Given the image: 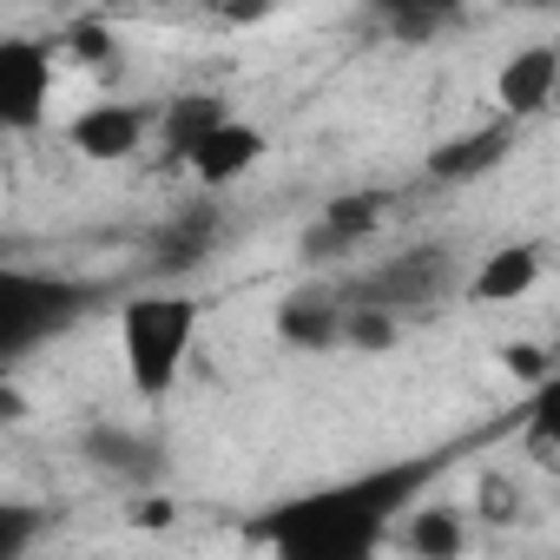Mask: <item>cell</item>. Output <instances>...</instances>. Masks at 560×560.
Instances as JSON below:
<instances>
[{"label": "cell", "mask_w": 560, "mask_h": 560, "mask_svg": "<svg viewBox=\"0 0 560 560\" xmlns=\"http://www.w3.org/2000/svg\"><path fill=\"white\" fill-rule=\"evenodd\" d=\"M73 54H80V60H93V67H100V60H106V54H113V40H106V27H73Z\"/></svg>", "instance_id": "obj_20"}, {"label": "cell", "mask_w": 560, "mask_h": 560, "mask_svg": "<svg viewBox=\"0 0 560 560\" xmlns=\"http://www.w3.org/2000/svg\"><path fill=\"white\" fill-rule=\"evenodd\" d=\"M540 270H547V257H540L534 237L494 244V250L468 270V304H481V311H494V304H521V298L540 284Z\"/></svg>", "instance_id": "obj_11"}, {"label": "cell", "mask_w": 560, "mask_h": 560, "mask_svg": "<svg viewBox=\"0 0 560 560\" xmlns=\"http://www.w3.org/2000/svg\"><path fill=\"white\" fill-rule=\"evenodd\" d=\"M553 86H560V47L553 40H534V47H514L501 67H494V106L501 119L527 126L553 106Z\"/></svg>", "instance_id": "obj_8"}, {"label": "cell", "mask_w": 560, "mask_h": 560, "mask_svg": "<svg viewBox=\"0 0 560 560\" xmlns=\"http://www.w3.org/2000/svg\"><path fill=\"white\" fill-rule=\"evenodd\" d=\"M191 343H198V298H178V291L126 298V311H119V363H126V383L145 402L172 396V383L185 376Z\"/></svg>", "instance_id": "obj_2"}, {"label": "cell", "mask_w": 560, "mask_h": 560, "mask_svg": "<svg viewBox=\"0 0 560 560\" xmlns=\"http://www.w3.org/2000/svg\"><path fill=\"white\" fill-rule=\"evenodd\" d=\"M60 60L40 34H0V132H40L54 113Z\"/></svg>", "instance_id": "obj_5"}, {"label": "cell", "mask_w": 560, "mask_h": 560, "mask_svg": "<svg viewBox=\"0 0 560 560\" xmlns=\"http://www.w3.org/2000/svg\"><path fill=\"white\" fill-rule=\"evenodd\" d=\"M211 237H218V218H211V205L185 211V218L165 231V244H178V250H165V264H198V257H211Z\"/></svg>", "instance_id": "obj_17"}, {"label": "cell", "mask_w": 560, "mask_h": 560, "mask_svg": "<svg viewBox=\"0 0 560 560\" xmlns=\"http://www.w3.org/2000/svg\"><path fill=\"white\" fill-rule=\"evenodd\" d=\"M270 330L284 350H304V357H324L343 343V291H324V284H304V291H284L270 311Z\"/></svg>", "instance_id": "obj_10"}, {"label": "cell", "mask_w": 560, "mask_h": 560, "mask_svg": "<svg viewBox=\"0 0 560 560\" xmlns=\"http://www.w3.org/2000/svg\"><path fill=\"white\" fill-rule=\"evenodd\" d=\"M218 119H231V100H224V93H178V100H165V106L152 113V139L165 145L172 165H185V152H191Z\"/></svg>", "instance_id": "obj_13"}, {"label": "cell", "mask_w": 560, "mask_h": 560, "mask_svg": "<svg viewBox=\"0 0 560 560\" xmlns=\"http://www.w3.org/2000/svg\"><path fill=\"white\" fill-rule=\"evenodd\" d=\"M264 159H270V132L231 113V119H218V126L185 152V172H191L198 185H211V191H218V185H237L244 172H257Z\"/></svg>", "instance_id": "obj_9"}, {"label": "cell", "mask_w": 560, "mask_h": 560, "mask_svg": "<svg viewBox=\"0 0 560 560\" xmlns=\"http://www.w3.org/2000/svg\"><path fill=\"white\" fill-rule=\"evenodd\" d=\"M448 284H455V250L448 244H402L396 257H383L376 270H363L343 298H370V304H383V311L402 317V311L442 304Z\"/></svg>", "instance_id": "obj_4"}, {"label": "cell", "mask_w": 560, "mask_h": 560, "mask_svg": "<svg viewBox=\"0 0 560 560\" xmlns=\"http://www.w3.org/2000/svg\"><path fill=\"white\" fill-rule=\"evenodd\" d=\"M514 8H534V14H547V8H560V0H514Z\"/></svg>", "instance_id": "obj_21"}, {"label": "cell", "mask_w": 560, "mask_h": 560, "mask_svg": "<svg viewBox=\"0 0 560 560\" xmlns=\"http://www.w3.org/2000/svg\"><path fill=\"white\" fill-rule=\"evenodd\" d=\"M429 475H435L429 462H396V468H370L337 488L298 494L257 527V540H270L277 553H298V560H357L389 540L396 514L416 501Z\"/></svg>", "instance_id": "obj_1"}, {"label": "cell", "mask_w": 560, "mask_h": 560, "mask_svg": "<svg viewBox=\"0 0 560 560\" xmlns=\"http://www.w3.org/2000/svg\"><path fill=\"white\" fill-rule=\"evenodd\" d=\"M40 527H47V514H40V508H27V501H8V494H0V560L27 553V547L40 540Z\"/></svg>", "instance_id": "obj_18"}, {"label": "cell", "mask_w": 560, "mask_h": 560, "mask_svg": "<svg viewBox=\"0 0 560 560\" xmlns=\"http://www.w3.org/2000/svg\"><path fill=\"white\" fill-rule=\"evenodd\" d=\"M152 113L159 106H145V100H93L86 113L67 119V145L93 165H119L152 139Z\"/></svg>", "instance_id": "obj_6"}, {"label": "cell", "mask_w": 560, "mask_h": 560, "mask_svg": "<svg viewBox=\"0 0 560 560\" xmlns=\"http://www.w3.org/2000/svg\"><path fill=\"white\" fill-rule=\"evenodd\" d=\"M376 224H383V191H337V198L324 205V218L304 231V257H311V264L350 257Z\"/></svg>", "instance_id": "obj_12"}, {"label": "cell", "mask_w": 560, "mask_h": 560, "mask_svg": "<svg viewBox=\"0 0 560 560\" xmlns=\"http://www.w3.org/2000/svg\"><path fill=\"white\" fill-rule=\"evenodd\" d=\"M514 145H521V126L514 119H488V126H468L455 139H435L422 172H429V185H475V178L501 172L514 159Z\"/></svg>", "instance_id": "obj_7"}, {"label": "cell", "mask_w": 560, "mask_h": 560, "mask_svg": "<svg viewBox=\"0 0 560 560\" xmlns=\"http://www.w3.org/2000/svg\"><path fill=\"white\" fill-rule=\"evenodd\" d=\"M389 534L402 553H422V560H455L468 547V521L455 508H409V514H396Z\"/></svg>", "instance_id": "obj_14"}, {"label": "cell", "mask_w": 560, "mask_h": 560, "mask_svg": "<svg viewBox=\"0 0 560 560\" xmlns=\"http://www.w3.org/2000/svg\"><path fill=\"white\" fill-rule=\"evenodd\" d=\"M370 8L383 14L389 34H402V40H435V34H448V27L468 14V0H370Z\"/></svg>", "instance_id": "obj_15"}, {"label": "cell", "mask_w": 560, "mask_h": 560, "mask_svg": "<svg viewBox=\"0 0 560 560\" xmlns=\"http://www.w3.org/2000/svg\"><path fill=\"white\" fill-rule=\"evenodd\" d=\"M86 311V291L47 270H0V370L21 363L34 343L60 337Z\"/></svg>", "instance_id": "obj_3"}, {"label": "cell", "mask_w": 560, "mask_h": 560, "mask_svg": "<svg viewBox=\"0 0 560 560\" xmlns=\"http://www.w3.org/2000/svg\"><path fill=\"white\" fill-rule=\"evenodd\" d=\"M396 337H402V317H396V311H383V304H370V298H343V343H350V350L376 357V350H389Z\"/></svg>", "instance_id": "obj_16"}, {"label": "cell", "mask_w": 560, "mask_h": 560, "mask_svg": "<svg viewBox=\"0 0 560 560\" xmlns=\"http://www.w3.org/2000/svg\"><path fill=\"white\" fill-rule=\"evenodd\" d=\"M508 363H514L527 383H547V376H553V363H547V357H534V343H508Z\"/></svg>", "instance_id": "obj_19"}]
</instances>
